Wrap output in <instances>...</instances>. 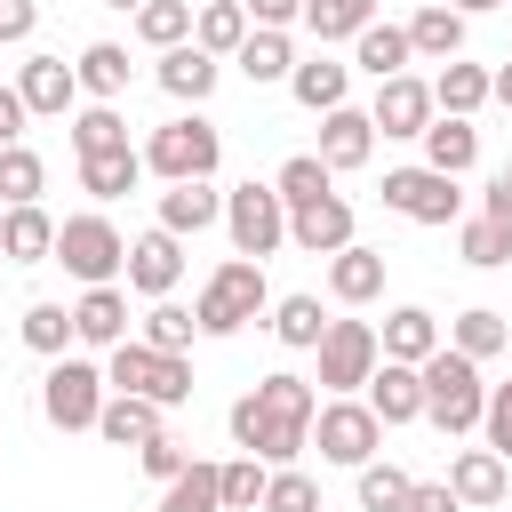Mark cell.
Returning <instances> with one entry per match:
<instances>
[{"label": "cell", "mask_w": 512, "mask_h": 512, "mask_svg": "<svg viewBox=\"0 0 512 512\" xmlns=\"http://www.w3.org/2000/svg\"><path fill=\"white\" fill-rule=\"evenodd\" d=\"M256 312H272V288H264V264H256V256L216 264V272H208V288H200V304H192L200 336H232V328H248Z\"/></svg>", "instance_id": "6da1fadb"}, {"label": "cell", "mask_w": 512, "mask_h": 512, "mask_svg": "<svg viewBox=\"0 0 512 512\" xmlns=\"http://www.w3.org/2000/svg\"><path fill=\"white\" fill-rule=\"evenodd\" d=\"M104 384H112V392H136V400H160V408H184V400H192L184 352H152L144 336H120V344H112Z\"/></svg>", "instance_id": "7a4b0ae2"}, {"label": "cell", "mask_w": 512, "mask_h": 512, "mask_svg": "<svg viewBox=\"0 0 512 512\" xmlns=\"http://www.w3.org/2000/svg\"><path fill=\"white\" fill-rule=\"evenodd\" d=\"M416 376H424V416H432L440 432H472V424H480V400H488L480 360H464L456 344H440L432 360H416Z\"/></svg>", "instance_id": "3957f363"}, {"label": "cell", "mask_w": 512, "mask_h": 512, "mask_svg": "<svg viewBox=\"0 0 512 512\" xmlns=\"http://www.w3.org/2000/svg\"><path fill=\"white\" fill-rule=\"evenodd\" d=\"M48 264H64L72 280L104 288V280L128 264V240L112 232V216H64V224H56V256H48Z\"/></svg>", "instance_id": "277c9868"}, {"label": "cell", "mask_w": 512, "mask_h": 512, "mask_svg": "<svg viewBox=\"0 0 512 512\" xmlns=\"http://www.w3.org/2000/svg\"><path fill=\"white\" fill-rule=\"evenodd\" d=\"M216 160H224V136L192 112V120H168V128H152V144H144V168L152 176H168V184H184V176H216Z\"/></svg>", "instance_id": "5b68a950"}, {"label": "cell", "mask_w": 512, "mask_h": 512, "mask_svg": "<svg viewBox=\"0 0 512 512\" xmlns=\"http://www.w3.org/2000/svg\"><path fill=\"white\" fill-rule=\"evenodd\" d=\"M224 232H232L240 256L264 264V256L288 240V200H280L272 184H240V192H224Z\"/></svg>", "instance_id": "8992f818"}, {"label": "cell", "mask_w": 512, "mask_h": 512, "mask_svg": "<svg viewBox=\"0 0 512 512\" xmlns=\"http://www.w3.org/2000/svg\"><path fill=\"white\" fill-rule=\"evenodd\" d=\"M40 408H48V424H56V432H96L104 368H88V360H64V352H56V368L40 376Z\"/></svg>", "instance_id": "52a82bcc"}, {"label": "cell", "mask_w": 512, "mask_h": 512, "mask_svg": "<svg viewBox=\"0 0 512 512\" xmlns=\"http://www.w3.org/2000/svg\"><path fill=\"white\" fill-rule=\"evenodd\" d=\"M384 208L408 216V224H456L464 192H456V176H440V168H392V176H384Z\"/></svg>", "instance_id": "ba28073f"}, {"label": "cell", "mask_w": 512, "mask_h": 512, "mask_svg": "<svg viewBox=\"0 0 512 512\" xmlns=\"http://www.w3.org/2000/svg\"><path fill=\"white\" fill-rule=\"evenodd\" d=\"M312 352H320V384H328V392H360V384H368V368L384 360L368 320H328Z\"/></svg>", "instance_id": "9c48e42d"}, {"label": "cell", "mask_w": 512, "mask_h": 512, "mask_svg": "<svg viewBox=\"0 0 512 512\" xmlns=\"http://www.w3.org/2000/svg\"><path fill=\"white\" fill-rule=\"evenodd\" d=\"M312 432H320V456L328 464H368L376 456V440H384V424H376V408L368 400H328V408H312Z\"/></svg>", "instance_id": "30bf717a"}, {"label": "cell", "mask_w": 512, "mask_h": 512, "mask_svg": "<svg viewBox=\"0 0 512 512\" xmlns=\"http://www.w3.org/2000/svg\"><path fill=\"white\" fill-rule=\"evenodd\" d=\"M232 440H240L248 456H264V464H296L304 440H312V424H280V416L256 408V392H240V400H232Z\"/></svg>", "instance_id": "8fae6325"}, {"label": "cell", "mask_w": 512, "mask_h": 512, "mask_svg": "<svg viewBox=\"0 0 512 512\" xmlns=\"http://www.w3.org/2000/svg\"><path fill=\"white\" fill-rule=\"evenodd\" d=\"M440 104H432V80H416V72H392V80H376V104H368V128H384V136H424V120H432Z\"/></svg>", "instance_id": "7c38bea8"}, {"label": "cell", "mask_w": 512, "mask_h": 512, "mask_svg": "<svg viewBox=\"0 0 512 512\" xmlns=\"http://www.w3.org/2000/svg\"><path fill=\"white\" fill-rule=\"evenodd\" d=\"M288 240H296L304 256H336V248L352 240V200H336V192H320V200H304V208H288Z\"/></svg>", "instance_id": "4fadbf2b"}, {"label": "cell", "mask_w": 512, "mask_h": 512, "mask_svg": "<svg viewBox=\"0 0 512 512\" xmlns=\"http://www.w3.org/2000/svg\"><path fill=\"white\" fill-rule=\"evenodd\" d=\"M120 272H128V288H136V296H168V288L184 280V248H176V232H160V224H152L144 240H128V264H120Z\"/></svg>", "instance_id": "5bb4252c"}, {"label": "cell", "mask_w": 512, "mask_h": 512, "mask_svg": "<svg viewBox=\"0 0 512 512\" xmlns=\"http://www.w3.org/2000/svg\"><path fill=\"white\" fill-rule=\"evenodd\" d=\"M368 152H376V128H368V112H352V104L320 112V168H328V176H344V168H368Z\"/></svg>", "instance_id": "9a60e30c"}, {"label": "cell", "mask_w": 512, "mask_h": 512, "mask_svg": "<svg viewBox=\"0 0 512 512\" xmlns=\"http://www.w3.org/2000/svg\"><path fill=\"white\" fill-rule=\"evenodd\" d=\"M368 408H376V424H416L424 416V376L408 360H376L368 368Z\"/></svg>", "instance_id": "2e32d148"}, {"label": "cell", "mask_w": 512, "mask_h": 512, "mask_svg": "<svg viewBox=\"0 0 512 512\" xmlns=\"http://www.w3.org/2000/svg\"><path fill=\"white\" fill-rule=\"evenodd\" d=\"M16 96H24V112H48V120H64V112H72V96H80V80H72V64H64V56H24V72H16Z\"/></svg>", "instance_id": "e0dca14e"}, {"label": "cell", "mask_w": 512, "mask_h": 512, "mask_svg": "<svg viewBox=\"0 0 512 512\" xmlns=\"http://www.w3.org/2000/svg\"><path fill=\"white\" fill-rule=\"evenodd\" d=\"M472 160H480V128H472L464 112H432V120H424V168L464 176Z\"/></svg>", "instance_id": "ac0fdd59"}, {"label": "cell", "mask_w": 512, "mask_h": 512, "mask_svg": "<svg viewBox=\"0 0 512 512\" xmlns=\"http://www.w3.org/2000/svg\"><path fill=\"white\" fill-rule=\"evenodd\" d=\"M328 296H336V304H368V296H384V248L344 240V248L328 256Z\"/></svg>", "instance_id": "d6986e66"}, {"label": "cell", "mask_w": 512, "mask_h": 512, "mask_svg": "<svg viewBox=\"0 0 512 512\" xmlns=\"http://www.w3.org/2000/svg\"><path fill=\"white\" fill-rule=\"evenodd\" d=\"M128 336V296L104 280V288H88L80 304H72V344H96V352H112Z\"/></svg>", "instance_id": "ffe728a7"}, {"label": "cell", "mask_w": 512, "mask_h": 512, "mask_svg": "<svg viewBox=\"0 0 512 512\" xmlns=\"http://www.w3.org/2000/svg\"><path fill=\"white\" fill-rule=\"evenodd\" d=\"M440 344H448V336H440V320H432L424 304H400V312L376 328V352H384V360H408V368H416V360H432Z\"/></svg>", "instance_id": "44dd1931"}, {"label": "cell", "mask_w": 512, "mask_h": 512, "mask_svg": "<svg viewBox=\"0 0 512 512\" xmlns=\"http://www.w3.org/2000/svg\"><path fill=\"white\" fill-rule=\"evenodd\" d=\"M216 216H224V192H208V176H184V184L160 192V232H176V240L184 232H208Z\"/></svg>", "instance_id": "7402d4cb"}, {"label": "cell", "mask_w": 512, "mask_h": 512, "mask_svg": "<svg viewBox=\"0 0 512 512\" xmlns=\"http://www.w3.org/2000/svg\"><path fill=\"white\" fill-rule=\"evenodd\" d=\"M0 256H16V264H48V256H56V216H48L40 200L8 208V216H0Z\"/></svg>", "instance_id": "603a6c76"}, {"label": "cell", "mask_w": 512, "mask_h": 512, "mask_svg": "<svg viewBox=\"0 0 512 512\" xmlns=\"http://www.w3.org/2000/svg\"><path fill=\"white\" fill-rule=\"evenodd\" d=\"M160 88H168L176 104H200V96L216 88V56H208L200 40H176V48H160Z\"/></svg>", "instance_id": "cb8c5ba5"}, {"label": "cell", "mask_w": 512, "mask_h": 512, "mask_svg": "<svg viewBox=\"0 0 512 512\" xmlns=\"http://www.w3.org/2000/svg\"><path fill=\"white\" fill-rule=\"evenodd\" d=\"M96 432H104L112 448H144V440L160 432V400H136V392H112V400L96 408Z\"/></svg>", "instance_id": "d4e9b609"}, {"label": "cell", "mask_w": 512, "mask_h": 512, "mask_svg": "<svg viewBox=\"0 0 512 512\" xmlns=\"http://www.w3.org/2000/svg\"><path fill=\"white\" fill-rule=\"evenodd\" d=\"M408 56H416V48H408V24H360V32H352V64H360L368 80H392Z\"/></svg>", "instance_id": "484cf974"}, {"label": "cell", "mask_w": 512, "mask_h": 512, "mask_svg": "<svg viewBox=\"0 0 512 512\" xmlns=\"http://www.w3.org/2000/svg\"><path fill=\"white\" fill-rule=\"evenodd\" d=\"M136 184H144V152H136V144L80 160V192H96V200H120V192H136Z\"/></svg>", "instance_id": "4316f807"}, {"label": "cell", "mask_w": 512, "mask_h": 512, "mask_svg": "<svg viewBox=\"0 0 512 512\" xmlns=\"http://www.w3.org/2000/svg\"><path fill=\"white\" fill-rule=\"evenodd\" d=\"M288 88H296V104H304V112H336V104H344V88H352V64L312 56V64H296V72H288Z\"/></svg>", "instance_id": "83f0119b"}, {"label": "cell", "mask_w": 512, "mask_h": 512, "mask_svg": "<svg viewBox=\"0 0 512 512\" xmlns=\"http://www.w3.org/2000/svg\"><path fill=\"white\" fill-rule=\"evenodd\" d=\"M448 488H456V504H496L504 496V456L496 448H464L448 464Z\"/></svg>", "instance_id": "f1b7e54d"}, {"label": "cell", "mask_w": 512, "mask_h": 512, "mask_svg": "<svg viewBox=\"0 0 512 512\" xmlns=\"http://www.w3.org/2000/svg\"><path fill=\"white\" fill-rule=\"evenodd\" d=\"M232 64L264 88V80H288V72H296V48H288V32H264V24H256V32L232 48Z\"/></svg>", "instance_id": "f546056e"}, {"label": "cell", "mask_w": 512, "mask_h": 512, "mask_svg": "<svg viewBox=\"0 0 512 512\" xmlns=\"http://www.w3.org/2000/svg\"><path fill=\"white\" fill-rule=\"evenodd\" d=\"M72 80H80L96 104H112V96L128 88V48H112V40H88V48H80V64H72Z\"/></svg>", "instance_id": "4dcf8cb0"}, {"label": "cell", "mask_w": 512, "mask_h": 512, "mask_svg": "<svg viewBox=\"0 0 512 512\" xmlns=\"http://www.w3.org/2000/svg\"><path fill=\"white\" fill-rule=\"evenodd\" d=\"M432 104L472 120V112L488 104V72H480V64H464V56H448V64H440V80H432Z\"/></svg>", "instance_id": "1f68e13d"}, {"label": "cell", "mask_w": 512, "mask_h": 512, "mask_svg": "<svg viewBox=\"0 0 512 512\" xmlns=\"http://www.w3.org/2000/svg\"><path fill=\"white\" fill-rule=\"evenodd\" d=\"M256 408H264V416H280V424H312V408H320V392H312L304 376H288V368H272V376L256 384Z\"/></svg>", "instance_id": "d6a6232c"}, {"label": "cell", "mask_w": 512, "mask_h": 512, "mask_svg": "<svg viewBox=\"0 0 512 512\" xmlns=\"http://www.w3.org/2000/svg\"><path fill=\"white\" fill-rule=\"evenodd\" d=\"M360 24H376V0H304V32L328 48V40H352Z\"/></svg>", "instance_id": "836d02e7"}, {"label": "cell", "mask_w": 512, "mask_h": 512, "mask_svg": "<svg viewBox=\"0 0 512 512\" xmlns=\"http://www.w3.org/2000/svg\"><path fill=\"white\" fill-rule=\"evenodd\" d=\"M192 40H200L208 56H232V48L248 40V8H240V0H208V8L192 16Z\"/></svg>", "instance_id": "e575fe53"}, {"label": "cell", "mask_w": 512, "mask_h": 512, "mask_svg": "<svg viewBox=\"0 0 512 512\" xmlns=\"http://www.w3.org/2000/svg\"><path fill=\"white\" fill-rule=\"evenodd\" d=\"M408 48L448 64V56L464 48V16H456V8H416V16H408Z\"/></svg>", "instance_id": "d590c367"}, {"label": "cell", "mask_w": 512, "mask_h": 512, "mask_svg": "<svg viewBox=\"0 0 512 512\" xmlns=\"http://www.w3.org/2000/svg\"><path fill=\"white\" fill-rule=\"evenodd\" d=\"M448 344H456L464 360H488V352H504V344H512V328H504V312H488V304H472V312H456V328H448Z\"/></svg>", "instance_id": "8d00e7d4"}, {"label": "cell", "mask_w": 512, "mask_h": 512, "mask_svg": "<svg viewBox=\"0 0 512 512\" xmlns=\"http://www.w3.org/2000/svg\"><path fill=\"white\" fill-rule=\"evenodd\" d=\"M40 184H48L40 152H32V144H0V200L24 208V200H40Z\"/></svg>", "instance_id": "74e56055"}, {"label": "cell", "mask_w": 512, "mask_h": 512, "mask_svg": "<svg viewBox=\"0 0 512 512\" xmlns=\"http://www.w3.org/2000/svg\"><path fill=\"white\" fill-rule=\"evenodd\" d=\"M456 248H464V264L496 272V264H512V224H504V216H472V224L456 232Z\"/></svg>", "instance_id": "f35d334b"}, {"label": "cell", "mask_w": 512, "mask_h": 512, "mask_svg": "<svg viewBox=\"0 0 512 512\" xmlns=\"http://www.w3.org/2000/svg\"><path fill=\"white\" fill-rule=\"evenodd\" d=\"M160 512H224V488H216V464H184L160 496Z\"/></svg>", "instance_id": "ab89813d"}, {"label": "cell", "mask_w": 512, "mask_h": 512, "mask_svg": "<svg viewBox=\"0 0 512 512\" xmlns=\"http://www.w3.org/2000/svg\"><path fill=\"white\" fill-rule=\"evenodd\" d=\"M128 144V120L112 112V104H88V112H72V152L88 160V152H120Z\"/></svg>", "instance_id": "60d3db41"}, {"label": "cell", "mask_w": 512, "mask_h": 512, "mask_svg": "<svg viewBox=\"0 0 512 512\" xmlns=\"http://www.w3.org/2000/svg\"><path fill=\"white\" fill-rule=\"evenodd\" d=\"M320 328H328V320H320V296H280V304H272V336H280V344L312 352Z\"/></svg>", "instance_id": "b9f144b4"}, {"label": "cell", "mask_w": 512, "mask_h": 512, "mask_svg": "<svg viewBox=\"0 0 512 512\" xmlns=\"http://www.w3.org/2000/svg\"><path fill=\"white\" fill-rule=\"evenodd\" d=\"M264 456H240V464H216V488H224V512H256L264 504Z\"/></svg>", "instance_id": "7bdbcfd3"}, {"label": "cell", "mask_w": 512, "mask_h": 512, "mask_svg": "<svg viewBox=\"0 0 512 512\" xmlns=\"http://www.w3.org/2000/svg\"><path fill=\"white\" fill-rule=\"evenodd\" d=\"M192 328H200V320H192L184 304L152 296V312H144V344H152V352H184V344H192Z\"/></svg>", "instance_id": "ee69618b"}, {"label": "cell", "mask_w": 512, "mask_h": 512, "mask_svg": "<svg viewBox=\"0 0 512 512\" xmlns=\"http://www.w3.org/2000/svg\"><path fill=\"white\" fill-rule=\"evenodd\" d=\"M256 512H320V488L296 472V464H272V480H264V504Z\"/></svg>", "instance_id": "f6af8a7d"}, {"label": "cell", "mask_w": 512, "mask_h": 512, "mask_svg": "<svg viewBox=\"0 0 512 512\" xmlns=\"http://www.w3.org/2000/svg\"><path fill=\"white\" fill-rule=\"evenodd\" d=\"M272 192L288 200V208H304V200H320L328 192V168H320V152H296L280 176H272Z\"/></svg>", "instance_id": "bcb514c9"}, {"label": "cell", "mask_w": 512, "mask_h": 512, "mask_svg": "<svg viewBox=\"0 0 512 512\" xmlns=\"http://www.w3.org/2000/svg\"><path fill=\"white\" fill-rule=\"evenodd\" d=\"M136 32H144L152 48H176V40L192 32V8H184V0H144V8H136Z\"/></svg>", "instance_id": "7dc6e473"}, {"label": "cell", "mask_w": 512, "mask_h": 512, "mask_svg": "<svg viewBox=\"0 0 512 512\" xmlns=\"http://www.w3.org/2000/svg\"><path fill=\"white\" fill-rule=\"evenodd\" d=\"M360 504H368V512H400V504H408V472L368 456V464H360Z\"/></svg>", "instance_id": "c3c4849f"}, {"label": "cell", "mask_w": 512, "mask_h": 512, "mask_svg": "<svg viewBox=\"0 0 512 512\" xmlns=\"http://www.w3.org/2000/svg\"><path fill=\"white\" fill-rule=\"evenodd\" d=\"M24 344L56 360V352L72 344V312H64V304H32V312H24Z\"/></svg>", "instance_id": "681fc988"}, {"label": "cell", "mask_w": 512, "mask_h": 512, "mask_svg": "<svg viewBox=\"0 0 512 512\" xmlns=\"http://www.w3.org/2000/svg\"><path fill=\"white\" fill-rule=\"evenodd\" d=\"M480 432H488V448L512 464V384H488V400H480Z\"/></svg>", "instance_id": "f907efd6"}, {"label": "cell", "mask_w": 512, "mask_h": 512, "mask_svg": "<svg viewBox=\"0 0 512 512\" xmlns=\"http://www.w3.org/2000/svg\"><path fill=\"white\" fill-rule=\"evenodd\" d=\"M136 464H144V472H152V480H160V488H168V480H176V472H184V464H192V456H184V440H168V432H152V440H144V448H136Z\"/></svg>", "instance_id": "816d5d0a"}, {"label": "cell", "mask_w": 512, "mask_h": 512, "mask_svg": "<svg viewBox=\"0 0 512 512\" xmlns=\"http://www.w3.org/2000/svg\"><path fill=\"white\" fill-rule=\"evenodd\" d=\"M400 512H464V504H456L448 480H408V504H400Z\"/></svg>", "instance_id": "f5cc1de1"}, {"label": "cell", "mask_w": 512, "mask_h": 512, "mask_svg": "<svg viewBox=\"0 0 512 512\" xmlns=\"http://www.w3.org/2000/svg\"><path fill=\"white\" fill-rule=\"evenodd\" d=\"M40 24V0H0V40H32Z\"/></svg>", "instance_id": "db71d44e"}, {"label": "cell", "mask_w": 512, "mask_h": 512, "mask_svg": "<svg viewBox=\"0 0 512 512\" xmlns=\"http://www.w3.org/2000/svg\"><path fill=\"white\" fill-rule=\"evenodd\" d=\"M240 8H248L264 32H280V24H296V16H304V0H240Z\"/></svg>", "instance_id": "11a10c76"}, {"label": "cell", "mask_w": 512, "mask_h": 512, "mask_svg": "<svg viewBox=\"0 0 512 512\" xmlns=\"http://www.w3.org/2000/svg\"><path fill=\"white\" fill-rule=\"evenodd\" d=\"M24 120H32V112H24V96H16V88H0V144H24Z\"/></svg>", "instance_id": "9f6ffc18"}, {"label": "cell", "mask_w": 512, "mask_h": 512, "mask_svg": "<svg viewBox=\"0 0 512 512\" xmlns=\"http://www.w3.org/2000/svg\"><path fill=\"white\" fill-rule=\"evenodd\" d=\"M480 216H504L512 224V168H496V184H488V208Z\"/></svg>", "instance_id": "6f0895ef"}, {"label": "cell", "mask_w": 512, "mask_h": 512, "mask_svg": "<svg viewBox=\"0 0 512 512\" xmlns=\"http://www.w3.org/2000/svg\"><path fill=\"white\" fill-rule=\"evenodd\" d=\"M488 96H496V104L512 112V64H504V72H488Z\"/></svg>", "instance_id": "680465c9"}, {"label": "cell", "mask_w": 512, "mask_h": 512, "mask_svg": "<svg viewBox=\"0 0 512 512\" xmlns=\"http://www.w3.org/2000/svg\"><path fill=\"white\" fill-rule=\"evenodd\" d=\"M480 8H504V0H456V16H480Z\"/></svg>", "instance_id": "91938a15"}, {"label": "cell", "mask_w": 512, "mask_h": 512, "mask_svg": "<svg viewBox=\"0 0 512 512\" xmlns=\"http://www.w3.org/2000/svg\"><path fill=\"white\" fill-rule=\"evenodd\" d=\"M104 8H144V0H104Z\"/></svg>", "instance_id": "94428289"}, {"label": "cell", "mask_w": 512, "mask_h": 512, "mask_svg": "<svg viewBox=\"0 0 512 512\" xmlns=\"http://www.w3.org/2000/svg\"><path fill=\"white\" fill-rule=\"evenodd\" d=\"M504 352H512V344H504Z\"/></svg>", "instance_id": "6125c7cd"}]
</instances>
